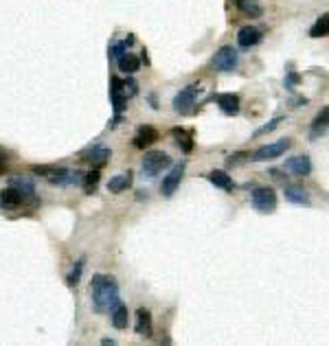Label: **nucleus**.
I'll return each mask as SVG.
<instances>
[{
	"mask_svg": "<svg viewBox=\"0 0 329 346\" xmlns=\"http://www.w3.org/2000/svg\"><path fill=\"white\" fill-rule=\"evenodd\" d=\"M327 31H329V16L325 13V16H320L316 20V24L310 29V35H312V38H325Z\"/></svg>",
	"mask_w": 329,
	"mask_h": 346,
	"instance_id": "b1692460",
	"label": "nucleus"
},
{
	"mask_svg": "<svg viewBox=\"0 0 329 346\" xmlns=\"http://www.w3.org/2000/svg\"><path fill=\"white\" fill-rule=\"evenodd\" d=\"M123 92H125V99H128V97H136V92H138V84L130 77L128 82L123 84Z\"/></svg>",
	"mask_w": 329,
	"mask_h": 346,
	"instance_id": "c85d7f7f",
	"label": "nucleus"
},
{
	"mask_svg": "<svg viewBox=\"0 0 329 346\" xmlns=\"http://www.w3.org/2000/svg\"><path fill=\"white\" fill-rule=\"evenodd\" d=\"M237 7L244 13H248V16H252V18H259L261 16V7L259 5H255V3H250V0H237Z\"/></svg>",
	"mask_w": 329,
	"mask_h": 346,
	"instance_id": "a878e982",
	"label": "nucleus"
},
{
	"mask_svg": "<svg viewBox=\"0 0 329 346\" xmlns=\"http://www.w3.org/2000/svg\"><path fill=\"white\" fill-rule=\"evenodd\" d=\"M217 105L222 108L224 114L235 116L239 112V97H237V94H219V97H217Z\"/></svg>",
	"mask_w": 329,
	"mask_h": 346,
	"instance_id": "2eb2a0df",
	"label": "nucleus"
},
{
	"mask_svg": "<svg viewBox=\"0 0 329 346\" xmlns=\"http://www.w3.org/2000/svg\"><path fill=\"white\" fill-rule=\"evenodd\" d=\"M82 272H84V261H79V263L75 265V270L70 272V276H68V285H70V287H75V285L79 283V278H82Z\"/></svg>",
	"mask_w": 329,
	"mask_h": 346,
	"instance_id": "bb28decb",
	"label": "nucleus"
},
{
	"mask_svg": "<svg viewBox=\"0 0 329 346\" xmlns=\"http://www.w3.org/2000/svg\"><path fill=\"white\" fill-rule=\"evenodd\" d=\"M285 169H288L290 173L298 175V178H303V175L312 173V160L307 156H294V158H290L288 163H285Z\"/></svg>",
	"mask_w": 329,
	"mask_h": 346,
	"instance_id": "9d476101",
	"label": "nucleus"
},
{
	"mask_svg": "<svg viewBox=\"0 0 329 346\" xmlns=\"http://www.w3.org/2000/svg\"><path fill=\"white\" fill-rule=\"evenodd\" d=\"M22 202H24V195L18 193V191L13 189V187L0 191V208L16 210V208H20V206H22Z\"/></svg>",
	"mask_w": 329,
	"mask_h": 346,
	"instance_id": "1a4fd4ad",
	"label": "nucleus"
},
{
	"mask_svg": "<svg viewBox=\"0 0 329 346\" xmlns=\"http://www.w3.org/2000/svg\"><path fill=\"white\" fill-rule=\"evenodd\" d=\"M250 202L259 212H272L276 208V191L270 187H259L252 191Z\"/></svg>",
	"mask_w": 329,
	"mask_h": 346,
	"instance_id": "7ed1b4c3",
	"label": "nucleus"
},
{
	"mask_svg": "<svg viewBox=\"0 0 329 346\" xmlns=\"http://www.w3.org/2000/svg\"><path fill=\"white\" fill-rule=\"evenodd\" d=\"M241 158H250V153H246V151H237V153H231L229 156V163L233 165V163H239Z\"/></svg>",
	"mask_w": 329,
	"mask_h": 346,
	"instance_id": "c756f323",
	"label": "nucleus"
},
{
	"mask_svg": "<svg viewBox=\"0 0 329 346\" xmlns=\"http://www.w3.org/2000/svg\"><path fill=\"white\" fill-rule=\"evenodd\" d=\"M116 64H119V70L125 72V75H132V72H136L141 68V60L132 53H123L119 60H116Z\"/></svg>",
	"mask_w": 329,
	"mask_h": 346,
	"instance_id": "f3484780",
	"label": "nucleus"
},
{
	"mask_svg": "<svg viewBox=\"0 0 329 346\" xmlns=\"http://www.w3.org/2000/svg\"><path fill=\"white\" fill-rule=\"evenodd\" d=\"M112 327L114 329H125L128 327V307L123 305V303H119L114 309H112Z\"/></svg>",
	"mask_w": 329,
	"mask_h": 346,
	"instance_id": "412c9836",
	"label": "nucleus"
},
{
	"mask_svg": "<svg viewBox=\"0 0 329 346\" xmlns=\"http://www.w3.org/2000/svg\"><path fill=\"white\" fill-rule=\"evenodd\" d=\"M5 160H7V153H5V151H0V163L5 165Z\"/></svg>",
	"mask_w": 329,
	"mask_h": 346,
	"instance_id": "473e14b6",
	"label": "nucleus"
},
{
	"mask_svg": "<svg viewBox=\"0 0 329 346\" xmlns=\"http://www.w3.org/2000/svg\"><path fill=\"white\" fill-rule=\"evenodd\" d=\"M171 134L178 138V145L182 147V151H185V153L193 151V136L191 134H187V131H182V129H173Z\"/></svg>",
	"mask_w": 329,
	"mask_h": 346,
	"instance_id": "393cba45",
	"label": "nucleus"
},
{
	"mask_svg": "<svg viewBox=\"0 0 329 346\" xmlns=\"http://www.w3.org/2000/svg\"><path fill=\"white\" fill-rule=\"evenodd\" d=\"M298 82V75H290L288 77V84H296Z\"/></svg>",
	"mask_w": 329,
	"mask_h": 346,
	"instance_id": "2f4dec72",
	"label": "nucleus"
},
{
	"mask_svg": "<svg viewBox=\"0 0 329 346\" xmlns=\"http://www.w3.org/2000/svg\"><path fill=\"white\" fill-rule=\"evenodd\" d=\"M171 167V158L165 151H147L143 158V175L145 178H156L165 169Z\"/></svg>",
	"mask_w": 329,
	"mask_h": 346,
	"instance_id": "f03ea898",
	"label": "nucleus"
},
{
	"mask_svg": "<svg viewBox=\"0 0 329 346\" xmlns=\"http://www.w3.org/2000/svg\"><path fill=\"white\" fill-rule=\"evenodd\" d=\"M209 182L213 184V187H217V189H224V191H231V189H233L231 175L226 173V171H219V169H215V171L209 173Z\"/></svg>",
	"mask_w": 329,
	"mask_h": 346,
	"instance_id": "aec40b11",
	"label": "nucleus"
},
{
	"mask_svg": "<svg viewBox=\"0 0 329 346\" xmlns=\"http://www.w3.org/2000/svg\"><path fill=\"white\" fill-rule=\"evenodd\" d=\"M197 92H200V88H197L195 84L189 86V88H185V90H180V92L173 97V108L178 110V112H187L189 108H193Z\"/></svg>",
	"mask_w": 329,
	"mask_h": 346,
	"instance_id": "0eeeda50",
	"label": "nucleus"
},
{
	"mask_svg": "<svg viewBox=\"0 0 329 346\" xmlns=\"http://www.w3.org/2000/svg\"><path fill=\"white\" fill-rule=\"evenodd\" d=\"M285 200L292 202V204H298V206H310V195H307V191L303 187H296V184H290V187H285L283 191Z\"/></svg>",
	"mask_w": 329,
	"mask_h": 346,
	"instance_id": "f8f14e48",
	"label": "nucleus"
},
{
	"mask_svg": "<svg viewBox=\"0 0 329 346\" xmlns=\"http://www.w3.org/2000/svg\"><path fill=\"white\" fill-rule=\"evenodd\" d=\"M290 147H292V141H290V138H281V141H276V143H270V145L259 147V149L255 151L250 158L255 160V163H263V160H272V158L283 156V153L288 151Z\"/></svg>",
	"mask_w": 329,
	"mask_h": 346,
	"instance_id": "20e7f679",
	"label": "nucleus"
},
{
	"mask_svg": "<svg viewBox=\"0 0 329 346\" xmlns=\"http://www.w3.org/2000/svg\"><path fill=\"white\" fill-rule=\"evenodd\" d=\"M237 42H239L241 48L257 46V44L261 42V31H259V29H255V26H244V29H239Z\"/></svg>",
	"mask_w": 329,
	"mask_h": 346,
	"instance_id": "9b49d317",
	"label": "nucleus"
},
{
	"mask_svg": "<svg viewBox=\"0 0 329 346\" xmlns=\"http://www.w3.org/2000/svg\"><path fill=\"white\" fill-rule=\"evenodd\" d=\"M134 331L138 335L143 337H149L151 335V313L147 311V309H138L136 311V325H134Z\"/></svg>",
	"mask_w": 329,
	"mask_h": 346,
	"instance_id": "ddd939ff",
	"label": "nucleus"
},
{
	"mask_svg": "<svg viewBox=\"0 0 329 346\" xmlns=\"http://www.w3.org/2000/svg\"><path fill=\"white\" fill-rule=\"evenodd\" d=\"M283 121H285L283 116H276V119H272V121H270V123L266 125V127H261V129H257V131H255V136H261V134H266V131H272V129H276V127H279V125H281Z\"/></svg>",
	"mask_w": 329,
	"mask_h": 346,
	"instance_id": "cd10ccee",
	"label": "nucleus"
},
{
	"mask_svg": "<svg viewBox=\"0 0 329 346\" xmlns=\"http://www.w3.org/2000/svg\"><path fill=\"white\" fill-rule=\"evenodd\" d=\"M112 53H114V55H112V57H114V60H119V57H121L123 53H125V48H123V46H121V44H116V46L112 48Z\"/></svg>",
	"mask_w": 329,
	"mask_h": 346,
	"instance_id": "7c9ffc66",
	"label": "nucleus"
},
{
	"mask_svg": "<svg viewBox=\"0 0 329 346\" xmlns=\"http://www.w3.org/2000/svg\"><path fill=\"white\" fill-rule=\"evenodd\" d=\"M182 175H185V163L175 165L169 173H167V178H163V184H160V191H163L165 197H171L175 193V189L180 187V180Z\"/></svg>",
	"mask_w": 329,
	"mask_h": 346,
	"instance_id": "423d86ee",
	"label": "nucleus"
},
{
	"mask_svg": "<svg viewBox=\"0 0 329 346\" xmlns=\"http://www.w3.org/2000/svg\"><path fill=\"white\" fill-rule=\"evenodd\" d=\"M154 143H158V131L151 127V125H141L134 136V147L138 149H147Z\"/></svg>",
	"mask_w": 329,
	"mask_h": 346,
	"instance_id": "6e6552de",
	"label": "nucleus"
},
{
	"mask_svg": "<svg viewBox=\"0 0 329 346\" xmlns=\"http://www.w3.org/2000/svg\"><path fill=\"white\" fill-rule=\"evenodd\" d=\"M110 149H106V147H92L90 151H86L84 153V160H88V163H94L97 167H101V165H106L108 160H110Z\"/></svg>",
	"mask_w": 329,
	"mask_h": 346,
	"instance_id": "a211bd4d",
	"label": "nucleus"
},
{
	"mask_svg": "<svg viewBox=\"0 0 329 346\" xmlns=\"http://www.w3.org/2000/svg\"><path fill=\"white\" fill-rule=\"evenodd\" d=\"M213 66L217 70H224V72L235 70L239 66V53L233 46H222L213 57Z\"/></svg>",
	"mask_w": 329,
	"mask_h": 346,
	"instance_id": "39448f33",
	"label": "nucleus"
},
{
	"mask_svg": "<svg viewBox=\"0 0 329 346\" xmlns=\"http://www.w3.org/2000/svg\"><path fill=\"white\" fill-rule=\"evenodd\" d=\"M327 121H329V110L327 108H323L320 110V114L314 119V123H312V131H310V136L312 138H320L327 131Z\"/></svg>",
	"mask_w": 329,
	"mask_h": 346,
	"instance_id": "6ab92c4d",
	"label": "nucleus"
},
{
	"mask_svg": "<svg viewBox=\"0 0 329 346\" xmlns=\"http://www.w3.org/2000/svg\"><path fill=\"white\" fill-rule=\"evenodd\" d=\"M132 187V173H119L114 178H110L108 182V191L110 193H121V191H128Z\"/></svg>",
	"mask_w": 329,
	"mask_h": 346,
	"instance_id": "dca6fc26",
	"label": "nucleus"
},
{
	"mask_svg": "<svg viewBox=\"0 0 329 346\" xmlns=\"http://www.w3.org/2000/svg\"><path fill=\"white\" fill-rule=\"evenodd\" d=\"M0 173H5V165L3 163H0Z\"/></svg>",
	"mask_w": 329,
	"mask_h": 346,
	"instance_id": "72a5a7b5",
	"label": "nucleus"
},
{
	"mask_svg": "<svg viewBox=\"0 0 329 346\" xmlns=\"http://www.w3.org/2000/svg\"><path fill=\"white\" fill-rule=\"evenodd\" d=\"M110 97H112V105L116 110V114H121L125 110V92H123V84L119 79H112V90H110Z\"/></svg>",
	"mask_w": 329,
	"mask_h": 346,
	"instance_id": "4468645a",
	"label": "nucleus"
},
{
	"mask_svg": "<svg viewBox=\"0 0 329 346\" xmlns=\"http://www.w3.org/2000/svg\"><path fill=\"white\" fill-rule=\"evenodd\" d=\"M99 178H101V173H99V169H94V171H90V173H86L84 178H82V184H84V191L88 195H92L94 191H97V187H99Z\"/></svg>",
	"mask_w": 329,
	"mask_h": 346,
	"instance_id": "5701e85b",
	"label": "nucleus"
},
{
	"mask_svg": "<svg viewBox=\"0 0 329 346\" xmlns=\"http://www.w3.org/2000/svg\"><path fill=\"white\" fill-rule=\"evenodd\" d=\"M9 187H13V189L18 191V193H22L24 197H33V195H35V187H33V182H31V180H27V178H11Z\"/></svg>",
	"mask_w": 329,
	"mask_h": 346,
	"instance_id": "4be33fe9",
	"label": "nucleus"
},
{
	"mask_svg": "<svg viewBox=\"0 0 329 346\" xmlns=\"http://www.w3.org/2000/svg\"><path fill=\"white\" fill-rule=\"evenodd\" d=\"M90 291H92V307H94V311H99V313L112 311V309L121 303L119 285H116L112 276L94 274L92 283H90Z\"/></svg>",
	"mask_w": 329,
	"mask_h": 346,
	"instance_id": "f257e3e1",
	"label": "nucleus"
}]
</instances>
